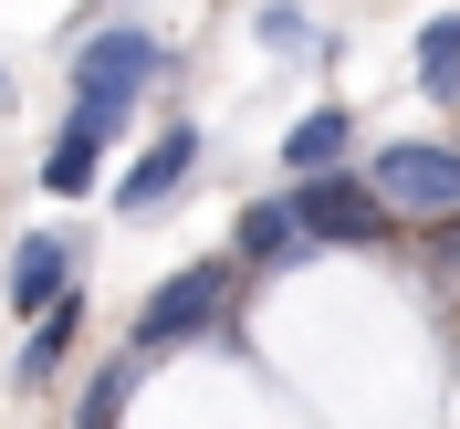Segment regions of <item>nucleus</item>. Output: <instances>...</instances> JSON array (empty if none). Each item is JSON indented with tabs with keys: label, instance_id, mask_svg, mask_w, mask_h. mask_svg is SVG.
<instances>
[{
	"label": "nucleus",
	"instance_id": "f257e3e1",
	"mask_svg": "<svg viewBox=\"0 0 460 429\" xmlns=\"http://www.w3.org/2000/svg\"><path fill=\"white\" fill-rule=\"evenodd\" d=\"M157 74H168V42H157V31H137V22H115V31H94L84 53H74V115H84V126H126V115H137V94L157 85Z\"/></svg>",
	"mask_w": 460,
	"mask_h": 429
},
{
	"label": "nucleus",
	"instance_id": "f03ea898",
	"mask_svg": "<svg viewBox=\"0 0 460 429\" xmlns=\"http://www.w3.org/2000/svg\"><path fill=\"white\" fill-rule=\"evenodd\" d=\"M230 273H241V252H230V262H189V273H168V283L137 304V356H178V345L220 335V315H230Z\"/></svg>",
	"mask_w": 460,
	"mask_h": 429
},
{
	"label": "nucleus",
	"instance_id": "7ed1b4c3",
	"mask_svg": "<svg viewBox=\"0 0 460 429\" xmlns=\"http://www.w3.org/2000/svg\"><path fill=\"white\" fill-rule=\"evenodd\" d=\"M376 200L398 210V220H460V147L439 137H398V147H376Z\"/></svg>",
	"mask_w": 460,
	"mask_h": 429
},
{
	"label": "nucleus",
	"instance_id": "20e7f679",
	"mask_svg": "<svg viewBox=\"0 0 460 429\" xmlns=\"http://www.w3.org/2000/svg\"><path fill=\"white\" fill-rule=\"evenodd\" d=\"M293 210H304V230H314V252H324V241H335V252H367V241L398 230V210L376 200V178H356V168L293 178Z\"/></svg>",
	"mask_w": 460,
	"mask_h": 429
},
{
	"label": "nucleus",
	"instance_id": "39448f33",
	"mask_svg": "<svg viewBox=\"0 0 460 429\" xmlns=\"http://www.w3.org/2000/svg\"><path fill=\"white\" fill-rule=\"evenodd\" d=\"M189 168H199V126H157V137H146V157L115 178V210H126V220L168 210L178 189H189Z\"/></svg>",
	"mask_w": 460,
	"mask_h": 429
},
{
	"label": "nucleus",
	"instance_id": "423d86ee",
	"mask_svg": "<svg viewBox=\"0 0 460 429\" xmlns=\"http://www.w3.org/2000/svg\"><path fill=\"white\" fill-rule=\"evenodd\" d=\"M74 293V241L63 230H31V241H11V315H42V304H63Z\"/></svg>",
	"mask_w": 460,
	"mask_h": 429
},
{
	"label": "nucleus",
	"instance_id": "0eeeda50",
	"mask_svg": "<svg viewBox=\"0 0 460 429\" xmlns=\"http://www.w3.org/2000/svg\"><path fill=\"white\" fill-rule=\"evenodd\" d=\"M230 252L252 262V273H293V262L314 252V230H304V210H293V200H252V210H241V230H230Z\"/></svg>",
	"mask_w": 460,
	"mask_h": 429
},
{
	"label": "nucleus",
	"instance_id": "6e6552de",
	"mask_svg": "<svg viewBox=\"0 0 460 429\" xmlns=\"http://www.w3.org/2000/svg\"><path fill=\"white\" fill-rule=\"evenodd\" d=\"M74 335H84V293H63V304H42V315H31L22 356H11V377H22V388H42V377L74 356Z\"/></svg>",
	"mask_w": 460,
	"mask_h": 429
},
{
	"label": "nucleus",
	"instance_id": "1a4fd4ad",
	"mask_svg": "<svg viewBox=\"0 0 460 429\" xmlns=\"http://www.w3.org/2000/svg\"><path fill=\"white\" fill-rule=\"evenodd\" d=\"M345 147H356V115H345V105H314V115H293L283 168L293 178H324V168H345Z\"/></svg>",
	"mask_w": 460,
	"mask_h": 429
},
{
	"label": "nucleus",
	"instance_id": "9d476101",
	"mask_svg": "<svg viewBox=\"0 0 460 429\" xmlns=\"http://www.w3.org/2000/svg\"><path fill=\"white\" fill-rule=\"evenodd\" d=\"M94 168H105V126H84V115H63V137L42 147V189L53 200H84Z\"/></svg>",
	"mask_w": 460,
	"mask_h": 429
},
{
	"label": "nucleus",
	"instance_id": "9b49d317",
	"mask_svg": "<svg viewBox=\"0 0 460 429\" xmlns=\"http://www.w3.org/2000/svg\"><path fill=\"white\" fill-rule=\"evenodd\" d=\"M419 94L460 105V11H429L419 22Z\"/></svg>",
	"mask_w": 460,
	"mask_h": 429
},
{
	"label": "nucleus",
	"instance_id": "f8f14e48",
	"mask_svg": "<svg viewBox=\"0 0 460 429\" xmlns=\"http://www.w3.org/2000/svg\"><path fill=\"white\" fill-rule=\"evenodd\" d=\"M252 31H261V53H293V63H335V31H314L293 0H261L252 11Z\"/></svg>",
	"mask_w": 460,
	"mask_h": 429
},
{
	"label": "nucleus",
	"instance_id": "ddd939ff",
	"mask_svg": "<svg viewBox=\"0 0 460 429\" xmlns=\"http://www.w3.org/2000/svg\"><path fill=\"white\" fill-rule=\"evenodd\" d=\"M126 388H137V367H105V377H94V388H84V429H115V419H126Z\"/></svg>",
	"mask_w": 460,
	"mask_h": 429
}]
</instances>
